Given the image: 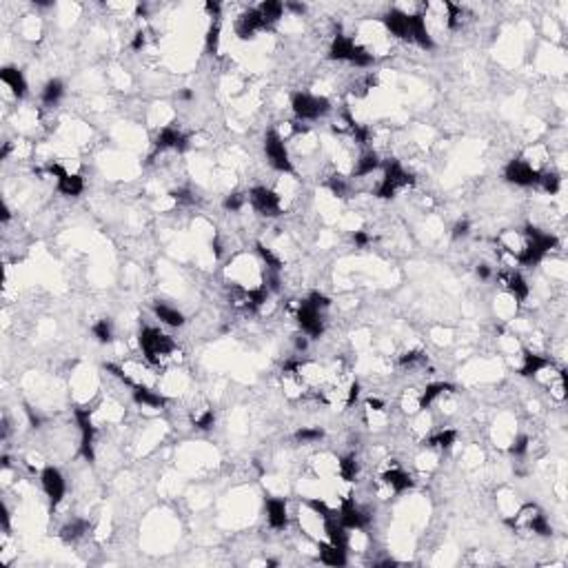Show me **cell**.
I'll use <instances>...</instances> for the list:
<instances>
[{
  "mask_svg": "<svg viewBox=\"0 0 568 568\" xmlns=\"http://www.w3.org/2000/svg\"><path fill=\"white\" fill-rule=\"evenodd\" d=\"M91 333L100 342V344H109L114 342V325L111 320H98L94 327H91Z\"/></svg>",
  "mask_w": 568,
  "mask_h": 568,
  "instance_id": "836d02e7",
  "label": "cell"
},
{
  "mask_svg": "<svg viewBox=\"0 0 568 568\" xmlns=\"http://www.w3.org/2000/svg\"><path fill=\"white\" fill-rule=\"evenodd\" d=\"M531 449V437L528 435H515L513 444L509 447V451L515 455V457H521V455H526Z\"/></svg>",
  "mask_w": 568,
  "mask_h": 568,
  "instance_id": "f35d334b",
  "label": "cell"
},
{
  "mask_svg": "<svg viewBox=\"0 0 568 568\" xmlns=\"http://www.w3.org/2000/svg\"><path fill=\"white\" fill-rule=\"evenodd\" d=\"M131 397L138 406H145V409H153V411H160L167 406V395L156 391L153 387H133L131 389Z\"/></svg>",
  "mask_w": 568,
  "mask_h": 568,
  "instance_id": "ffe728a7",
  "label": "cell"
},
{
  "mask_svg": "<svg viewBox=\"0 0 568 568\" xmlns=\"http://www.w3.org/2000/svg\"><path fill=\"white\" fill-rule=\"evenodd\" d=\"M193 426L200 428V431H209V428L216 426V413H213V409H205L198 413L193 418Z\"/></svg>",
  "mask_w": 568,
  "mask_h": 568,
  "instance_id": "d590c367",
  "label": "cell"
},
{
  "mask_svg": "<svg viewBox=\"0 0 568 568\" xmlns=\"http://www.w3.org/2000/svg\"><path fill=\"white\" fill-rule=\"evenodd\" d=\"M416 182L413 174H409L400 160H387L382 162V178L375 187V195L380 200H391L400 191L409 189Z\"/></svg>",
  "mask_w": 568,
  "mask_h": 568,
  "instance_id": "277c9868",
  "label": "cell"
},
{
  "mask_svg": "<svg viewBox=\"0 0 568 568\" xmlns=\"http://www.w3.org/2000/svg\"><path fill=\"white\" fill-rule=\"evenodd\" d=\"M537 187H542L548 195H555L560 193V187H562V176L557 171H540Z\"/></svg>",
  "mask_w": 568,
  "mask_h": 568,
  "instance_id": "d6a6232c",
  "label": "cell"
},
{
  "mask_svg": "<svg viewBox=\"0 0 568 568\" xmlns=\"http://www.w3.org/2000/svg\"><path fill=\"white\" fill-rule=\"evenodd\" d=\"M318 560L325 566H335V568L346 566L349 564V550H344L340 546H333L327 540H320L318 542Z\"/></svg>",
  "mask_w": 568,
  "mask_h": 568,
  "instance_id": "44dd1931",
  "label": "cell"
},
{
  "mask_svg": "<svg viewBox=\"0 0 568 568\" xmlns=\"http://www.w3.org/2000/svg\"><path fill=\"white\" fill-rule=\"evenodd\" d=\"M40 486H42V493L47 495V500L52 502V506H58L60 502L65 500L67 482H65V475L60 473V469L44 466L42 473H40Z\"/></svg>",
  "mask_w": 568,
  "mask_h": 568,
  "instance_id": "5bb4252c",
  "label": "cell"
},
{
  "mask_svg": "<svg viewBox=\"0 0 568 568\" xmlns=\"http://www.w3.org/2000/svg\"><path fill=\"white\" fill-rule=\"evenodd\" d=\"M304 300L309 302L311 306H315V309L322 311V313H325V311L329 309V306H331V298L325 296V294H320V291H313V294H309Z\"/></svg>",
  "mask_w": 568,
  "mask_h": 568,
  "instance_id": "74e56055",
  "label": "cell"
},
{
  "mask_svg": "<svg viewBox=\"0 0 568 568\" xmlns=\"http://www.w3.org/2000/svg\"><path fill=\"white\" fill-rule=\"evenodd\" d=\"M247 203H249V195H244V193H229L224 198V209L236 213V211H240Z\"/></svg>",
  "mask_w": 568,
  "mask_h": 568,
  "instance_id": "8d00e7d4",
  "label": "cell"
},
{
  "mask_svg": "<svg viewBox=\"0 0 568 568\" xmlns=\"http://www.w3.org/2000/svg\"><path fill=\"white\" fill-rule=\"evenodd\" d=\"M337 519H340V524L349 531H356V533H362L368 524H371V511L364 509L356 502L351 493L342 495L340 497V509H337Z\"/></svg>",
  "mask_w": 568,
  "mask_h": 568,
  "instance_id": "9c48e42d",
  "label": "cell"
},
{
  "mask_svg": "<svg viewBox=\"0 0 568 568\" xmlns=\"http://www.w3.org/2000/svg\"><path fill=\"white\" fill-rule=\"evenodd\" d=\"M329 58L337 60V63H349V65L360 67V69L371 67L375 63V56L371 52L362 47L360 42H356V38L344 36V34L333 36L331 47H329Z\"/></svg>",
  "mask_w": 568,
  "mask_h": 568,
  "instance_id": "3957f363",
  "label": "cell"
},
{
  "mask_svg": "<svg viewBox=\"0 0 568 568\" xmlns=\"http://www.w3.org/2000/svg\"><path fill=\"white\" fill-rule=\"evenodd\" d=\"M469 234H471V222H469V220H459V222L453 226L451 238H453V240H462V238H466Z\"/></svg>",
  "mask_w": 568,
  "mask_h": 568,
  "instance_id": "60d3db41",
  "label": "cell"
},
{
  "mask_svg": "<svg viewBox=\"0 0 568 568\" xmlns=\"http://www.w3.org/2000/svg\"><path fill=\"white\" fill-rule=\"evenodd\" d=\"M265 511H267V521L273 531H284L289 526V506L284 497H267Z\"/></svg>",
  "mask_w": 568,
  "mask_h": 568,
  "instance_id": "ac0fdd59",
  "label": "cell"
},
{
  "mask_svg": "<svg viewBox=\"0 0 568 568\" xmlns=\"http://www.w3.org/2000/svg\"><path fill=\"white\" fill-rule=\"evenodd\" d=\"M337 478H340L342 482L351 484V482H356L358 478V459L356 455H344L337 459Z\"/></svg>",
  "mask_w": 568,
  "mask_h": 568,
  "instance_id": "4dcf8cb0",
  "label": "cell"
},
{
  "mask_svg": "<svg viewBox=\"0 0 568 568\" xmlns=\"http://www.w3.org/2000/svg\"><path fill=\"white\" fill-rule=\"evenodd\" d=\"M504 178L506 182L515 184V187H537L540 171H537L535 167H531L524 158H513L504 167Z\"/></svg>",
  "mask_w": 568,
  "mask_h": 568,
  "instance_id": "4fadbf2b",
  "label": "cell"
},
{
  "mask_svg": "<svg viewBox=\"0 0 568 568\" xmlns=\"http://www.w3.org/2000/svg\"><path fill=\"white\" fill-rule=\"evenodd\" d=\"M189 147V138L176 127H162L156 138V151H184Z\"/></svg>",
  "mask_w": 568,
  "mask_h": 568,
  "instance_id": "d6986e66",
  "label": "cell"
},
{
  "mask_svg": "<svg viewBox=\"0 0 568 568\" xmlns=\"http://www.w3.org/2000/svg\"><path fill=\"white\" fill-rule=\"evenodd\" d=\"M151 309H153V315H156L162 325L174 327V329L184 327V315H182V311L176 309V306L167 304V302H153Z\"/></svg>",
  "mask_w": 568,
  "mask_h": 568,
  "instance_id": "4316f807",
  "label": "cell"
},
{
  "mask_svg": "<svg viewBox=\"0 0 568 568\" xmlns=\"http://www.w3.org/2000/svg\"><path fill=\"white\" fill-rule=\"evenodd\" d=\"M497 280L504 286L506 294H509V298L515 302H526V298L531 296V286L526 278L515 269H502L497 273Z\"/></svg>",
  "mask_w": 568,
  "mask_h": 568,
  "instance_id": "9a60e30c",
  "label": "cell"
},
{
  "mask_svg": "<svg viewBox=\"0 0 568 568\" xmlns=\"http://www.w3.org/2000/svg\"><path fill=\"white\" fill-rule=\"evenodd\" d=\"M89 533V521L87 519H71L67 521V524L60 528V540L67 542V544H73V542H78L80 537H85Z\"/></svg>",
  "mask_w": 568,
  "mask_h": 568,
  "instance_id": "f1b7e54d",
  "label": "cell"
},
{
  "mask_svg": "<svg viewBox=\"0 0 568 568\" xmlns=\"http://www.w3.org/2000/svg\"><path fill=\"white\" fill-rule=\"evenodd\" d=\"M73 416H75V424H78V431H80V455L85 459H89V462H94L96 431H98V426L94 424V413H91V409H75Z\"/></svg>",
  "mask_w": 568,
  "mask_h": 568,
  "instance_id": "30bf717a",
  "label": "cell"
},
{
  "mask_svg": "<svg viewBox=\"0 0 568 568\" xmlns=\"http://www.w3.org/2000/svg\"><path fill=\"white\" fill-rule=\"evenodd\" d=\"M455 387L449 385V382H431L420 391V411L431 409L440 397H447L449 393H453Z\"/></svg>",
  "mask_w": 568,
  "mask_h": 568,
  "instance_id": "603a6c76",
  "label": "cell"
},
{
  "mask_svg": "<svg viewBox=\"0 0 568 568\" xmlns=\"http://www.w3.org/2000/svg\"><path fill=\"white\" fill-rule=\"evenodd\" d=\"M353 242H356V247H366V244L371 242V238H368V234H364V231H356L353 234Z\"/></svg>",
  "mask_w": 568,
  "mask_h": 568,
  "instance_id": "7bdbcfd3",
  "label": "cell"
},
{
  "mask_svg": "<svg viewBox=\"0 0 568 568\" xmlns=\"http://www.w3.org/2000/svg\"><path fill=\"white\" fill-rule=\"evenodd\" d=\"M265 29H269V27H267V23L262 20V16H260V11L255 7L240 13L238 20H236V36L240 40H251V38H255V34L265 32Z\"/></svg>",
  "mask_w": 568,
  "mask_h": 568,
  "instance_id": "e0dca14e",
  "label": "cell"
},
{
  "mask_svg": "<svg viewBox=\"0 0 568 568\" xmlns=\"http://www.w3.org/2000/svg\"><path fill=\"white\" fill-rule=\"evenodd\" d=\"M413 478L400 466V464H387L380 473L377 488H380V497H391V495H402L409 488H413Z\"/></svg>",
  "mask_w": 568,
  "mask_h": 568,
  "instance_id": "ba28073f",
  "label": "cell"
},
{
  "mask_svg": "<svg viewBox=\"0 0 568 568\" xmlns=\"http://www.w3.org/2000/svg\"><path fill=\"white\" fill-rule=\"evenodd\" d=\"M56 189H58V193H63L67 198H78L85 191V180L80 174L67 171L65 176H60L56 180Z\"/></svg>",
  "mask_w": 568,
  "mask_h": 568,
  "instance_id": "484cf974",
  "label": "cell"
},
{
  "mask_svg": "<svg viewBox=\"0 0 568 568\" xmlns=\"http://www.w3.org/2000/svg\"><path fill=\"white\" fill-rule=\"evenodd\" d=\"M63 96H65V83L60 78L47 80V85H44L40 91V100L44 107H56L60 100H63Z\"/></svg>",
  "mask_w": 568,
  "mask_h": 568,
  "instance_id": "f546056e",
  "label": "cell"
},
{
  "mask_svg": "<svg viewBox=\"0 0 568 568\" xmlns=\"http://www.w3.org/2000/svg\"><path fill=\"white\" fill-rule=\"evenodd\" d=\"M475 273H478V278H480V280H490V278H493V269H490L488 265H478Z\"/></svg>",
  "mask_w": 568,
  "mask_h": 568,
  "instance_id": "b9f144b4",
  "label": "cell"
},
{
  "mask_svg": "<svg viewBox=\"0 0 568 568\" xmlns=\"http://www.w3.org/2000/svg\"><path fill=\"white\" fill-rule=\"evenodd\" d=\"M377 169H382L380 153L375 149H366L358 156L356 164H353V178H366V176H371L373 171H377Z\"/></svg>",
  "mask_w": 568,
  "mask_h": 568,
  "instance_id": "cb8c5ba5",
  "label": "cell"
},
{
  "mask_svg": "<svg viewBox=\"0 0 568 568\" xmlns=\"http://www.w3.org/2000/svg\"><path fill=\"white\" fill-rule=\"evenodd\" d=\"M382 25H385L387 34H391L393 38L409 40V36H411V13L404 11L402 7L389 9L385 13V18H382Z\"/></svg>",
  "mask_w": 568,
  "mask_h": 568,
  "instance_id": "2e32d148",
  "label": "cell"
},
{
  "mask_svg": "<svg viewBox=\"0 0 568 568\" xmlns=\"http://www.w3.org/2000/svg\"><path fill=\"white\" fill-rule=\"evenodd\" d=\"M180 98H182V100H191V98H193V94H191L189 89H184V91H180Z\"/></svg>",
  "mask_w": 568,
  "mask_h": 568,
  "instance_id": "ee69618b",
  "label": "cell"
},
{
  "mask_svg": "<svg viewBox=\"0 0 568 568\" xmlns=\"http://www.w3.org/2000/svg\"><path fill=\"white\" fill-rule=\"evenodd\" d=\"M138 342H140L147 364L156 366V368H164V366L176 364L180 360V349H178L176 340L156 327H145L140 331V335H138Z\"/></svg>",
  "mask_w": 568,
  "mask_h": 568,
  "instance_id": "6da1fadb",
  "label": "cell"
},
{
  "mask_svg": "<svg viewBox=\"0 0 568 568\" xmlns=\"http://www.w3.org/2000/svg\"><path fill=\"white\" fill-rule=\"evenodd\" d=\"M550 364L548 358L540 356V353H535V351H524L521 353V366H519V375L521 377H535L537 373L542 371V368H546Z\"/></svg>",
  "mask_w": 568,
  "mask_h": 568,
  "instance_id": "d4e9b609",
  "label": "cell"
},
{
  "mask_svg": "<svg viewBox=\"0 0 568 568\" xmlns=\"http://www.w3.org/2000/svg\"><path fill=\"white\" fill-rule=\"evenodd\" d=\"M296 322L300 327V333H304L309 340H318L325 333V318L322 311H318L315 306H311L306 300H300L296 306Z\"/></svg>",
  "mask_w": 568,
  "mask_h": 568,
  "instance_id": "7c38bea8",
  "label": "cell"
},
{
  "mask_svg": "<svg viewBox=\"0 0 568 568\" xmlns=\"http://www.w3.org/2000/svg\"><path fill=\"white\" fill-rule=\"evenodd\" d=\"M504 521L509 526H513L515 531H528V533L540 535V537L552 535V526L548 524L544 511L537 504H524L515 515H506Z\"/></svg>",
  "mask_w": 568,
  "mask_h": 568,
  "instance_id": "5b68a950",
  "label": "cell"
},
{
  "mask_svg": "<svg viewBox=\"0 0 568 568\" xmlns=\"http://www.w3.org/2000/svg\"><path fill=\"white\" fill-rule=\"evenodd\" d=\"M0 83H3L16 98L27 96V78L18 67H3L0 69Z\"/></svg>",
  "mask_w": 568,
  "mask_h": 568,
  "instance_id": "7402d4cb",
  "label": "cell"
},
{
  "mask_svg": "<svg viewBox=\"0 0 568 568\" xmlns=\"http://www.w3.org/2000/svg\"><path fill=\"white\" fill-rule=\"evenodd\" d=\"M291 109L300 122H313L325 118L331 111V100L325 96L306 94V91H296L291 96Z\"/></svg>",
  "mask_w": 568,
  "mask_h": 568,
  "instance_id": "8992f818",
  "label": "cell"
},
{
  "mask_svg": "<svg viewBox=\"0 0 568 568\" xmlns=\"http://www.w3.org/2000/svg\"><path fill=\"white\" fill-rule=\"evenodd\" d=\"M294 437L300 444H315V442H320L322 437H325V431H322L320 426H302V428H298Z\"/></svg>",
  "mask_w": 568,
  "mask_h": 568,
  "instance_id": "e575fe53",
  "label": "cell"
},
{
  "mask_svg": "<svg viewBox=\"0 0 568 568\" xmlns=\"http://www.w3.org/2000/svg\"><path fill=\"white\" fill-rule=\"evenodd\" d=\"M265 156L267 162L271 164V169H275L278 174H294V162H291L289 156V147L286 140L280 135V131L269 129L265 135Z\"/></svg>",
  "mask_w": 568,
  "mask_h": 568,
  "instance_id": "52a82bcc",
  "label": "cell"
},
{
  "mask_svg": "<svg viewBox=\"0 0 568 568\" xmlns=\"http://www.w3.org/2000/svg\"><path fill=\"white\" fill-rule=\"evenodd\" d=\"M255 9L260 11V16H262L267 27H271L273 23H278L282 18V13H284V5L278 3V0H267V3L258 5Z\"/></svg>",
  "mask_w": 568,
  "mask_h": 568,
  "instance_id": "1f68e13d",
  "label": "cell"
},
{
  "mask_svg": "<svg viewBox=\"0 0 568 568\" xmlns=\"http://www.w3.org/2000/svg\"><path fill=\"white\" fill-rule=\"evenodd\" d=\"M218 44H220V25L213 23L207 32V52L209 54H216L218 52Z\"/></svg>",
  "mask_w": 568,
  "mask_h": 568,
  "instance_id": "ab89813d",
  "label": "cell"
},
{
  "mask_svg": "<svg viewBox=\"0 0 568 568\" xmlns=\"http://www.w3.org/2000/svg\"><path fill=\"white\" fill-rule=\"evenodd\" d=\"M521 234H524L526 244H524V251H521L519 258H517V265L519 267H535V265H540L550 251L557 249V238L552 236V234H548V231H542V229L526 226Z\"/></svg>",
  "mask_w": 568,
  "mask_h": 568,
  "instance_id": "7a4b0ae2",
  "label": "cell"
},
{
  "mask_svg": "<svg viewBox=\"0 0 568 568\" xmlns=\"http://www.w3.org/2000/svg\"><path fill=\"white\" fill-rule=\"evenodd\" d=\"M249 205L265 218H278L282 213V195L269 187H253L249 193Z\"/></svg>",
  "mask_w": 568,
  "mask_h": 568,
  "instance_id": "8fae6325",
  "label": "cell"
},
{
  "mask_svg": "<svg viewBox=\"0 0 568 568\" xmlns=\"http://www.w3.org/2000/svg\"><path fill=\"white\" fill-rule=\"evenodd\" d=\"M455 442H457V431H455V428H440L437 433L428 435L424 440L426 447L428 449H435V451H451Z\"/></svg>",
  "mask_w": 568,
  "mask_h": 568,
  "instance_id": "83f0119b",
  "label": "cell"
}]
</instances>
